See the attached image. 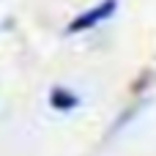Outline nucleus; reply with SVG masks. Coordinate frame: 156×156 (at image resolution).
<instances>
[{"instance_id": "obj_1", "label": "nucleus", "mask_w": 156, "mask_h": 156, "mask_svg": "<svg viewBox=\"0 0 156 156\" xmlns=\"http://www.w3.org/2000/svg\"><path fill=\"white\" fill-rule=\"evenodd\" d=\"M115 11H118V0H101V3H96V5H90V8H85L82 14H77V16L69 22L66 33H69V36L88 33V30H93V27L104 25L107 19H112V16H115Z\"/></svg>"}, {"instance_id": "obj_2", "label": "nucleus", "mask_w": 156, "mask_h": 156, "mask_svg": "<svg viewBox=\"0 0 156 156\" xmlns=\"http://www.w3.org/2000/svg\"><path fill=\"white\" fill-rule=\"evenodd\" d=\"M49 107L58 112H71L80 107V96L69 88H52L49 90Z\"/></svg>"}]
</instances>
